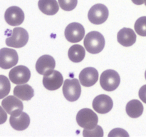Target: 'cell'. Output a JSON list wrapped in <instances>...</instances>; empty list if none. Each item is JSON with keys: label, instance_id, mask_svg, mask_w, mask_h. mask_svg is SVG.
<instances>
[{"label": "cell", "instance_id": "6da1fadb", "mask_svg": "<svg viewBox=\"0 0 146 137\" xmlns=\"http://www.w3.org/2000/svg\"><path fill=\"white\" fill-rule=\"evenodd\" d=\"M84 44L87 51L91 54H96L102 51L104 49L105 39L100 32L93 31L86 35Z\"/></svg>", "mask_w": 146, "mask_h": 137}, {"label": "cell", "instance_id": "7a4b0ae2", "mask_svg": "<svg viewBox=\"0 0 146 137\" xmlns=\"http://www.w3.org/2000/svg\"><path fill=\"white\" fill-rule=\"evenodd\" d=\"M77 124L86 129H92L95 128L98 122L97 114L91 108H82L76 115Z\"/></svg>", "mask_w": 146, "mask_h": 137}, {"label": "cell", "instance_id": "3957f363", "mask_svg": "<svg viewBox=\"0 0 146 137\" xmlns=\"http://www.w3.org/2000/svg\"><path fill=\"white\" fill-rule=\"evenodd\" d=\"M121 83V78L115 70L108 69L101 74L100 84L103 89L106 91H113L116 89Z\"/></svg>", "mask_w": 146, "mask_h": 137}, {"label": "cell", "instance_id": "277c9868", "mask_svg": "<svg viewBox=\"0 0 146 137\" xmlns=\"http://www.w3.org/2000/svg\"><path fill=\"white\" fill-rule=\"evenodd\" d=\"M29 34L27 30L21 27H15L11 31V35L6 39V44L14 48H21L27 44Z\"/></svg>", "mask_w": 146, "mask_h": 137}, {"label": "cell", "instance_id": "5b68a950", "mask_svg": "<svg viewBox=\"0 0 146 137\" xmlns=\"http://www.w3.org/2000/svg\"><path fill=\"white\" fill-rule=\"evenodd\" d=\"M63 94L68 101H76L79 98L81 93V87L77 78H67L63 85Z\"/></svg>", "mask_w": 146, "mask_h": 137}, {"label": "cell", "instance_id": "8992f818", "mask_svg": "<svg viewBox=\"0 0 146 137\" xmlns=\"http://www.w3.org/2000/svg\"><path fill=\"white\" fill-rule=\"evenodd\" d=\"M108 11L106 6L102 4H96L90 9L88 14V20L94 24H101L108 19Z\"/></svg>", "mask_w": 146, "mask_h": 137}, {"label": "cell", "instance_id": "52a82bcc", "mask_svg": "<svg viewBox=\"0 0 146 137\" xmlns=\"http://www.w3.org/2000/svg\"><path fill=\"white\" fill-rule=\"evenodd\" d=\"M1 106L8 114L17 116L23 112L24 105L21 100L15 96H8L2 100Z\"/></svg>", "mask_w": 146, "mask_h": 137}, {"label": "cell", "instance_id": "ba28073f", "mask_svg": "<svg viewBox=\"0 0 146 137\" xmlns=\"http://www.w3.org/2000/svg\"><path fill=\"white\" fill-rule=\"evenodd\" d=\"M9 80L13 83L19 85L28 82L31 78V71L28 67L23 65L17 66L11 68L9 74Z\"/></svg>", "mask_w": 146, "mask_h": 137}, {"label": "cell", "instance_id": "9c48e42d", "mask_svg": "<svg viewBox=\"0 0 146 137\" xmlns=\"http://www.w3.org/2000/svg\"><path fill=\"white\" fill-rule=\"evenodd\" d=\"M64 34L66 39L69 42H79L85 36V29L84 26L79 23H71L66 27Z\"/></svg>", "mask_w": 146, "mask_h": 137}, {"label": "cell", "instance_id": "30bf717a", "mask_svg": "<svg viewBox=\"0 0 146 137\" xmlns=\"http://www.w3.org/2000/svg\"><path fill=\"white\" fill-rule=\"evenodd\" d=\"M19 61L18 54L14 49L2 48L0 49V67L9 69L17 65Z\"/></svg>", "mask_w": 146, "mask_h": 137}, {"label": "cell", "instance_id": "8fae6325", "mask_svg": "<svg viewBox=\"0 0 146 137\" xmlns=\"http://www.w3.org/2000/svg\"><path fill=\"white\" fill-rule=\"evenodd\" d=\"M64 78L61 73L56 70H52L43 77V84L46 89L49 91H55L62 86Z\"/></svg>", "mask_w": 146, "mask_h": 137}, {"label": "cell", "instance_id": "7c38bea8", "mask_svg": "<svg viewBox=\"0 0 146 137\" xmlns=\"http://www.w3.org/2000/svg\"><path fill=\"white\" fill-rule=\"evenodd\" d=\"M4 19L8 24L13 27H17L21 25L24 22V13L20 7L12 6L6 10Z\"/></svg>", "mask_w": 146, "mask_h": 137}, {"label": "cell", "instance_id": "4fadbf2b", "mask_svg": "<svg viewBox=\"0 0 146 137\" xmlns=\"http://www.w3.org/2000/svg\"><path fill=\"white\" fill-rule=\"evenodd\" d=\"M93 108L98 114H105L113 108V102L109 96L101 94L97 96L93 101Z\"/></svg>", "mask_w": 146, "mask_h": 137}, {"label": "cell", "instance_id": "5bb4252c", "mask_svg": "<svg viewBox=\"0 0 146 137\" xmlns=\"http://www.w3.org/2000/svg\"><path fill=\"white\" fill-rule=\"evenodd\" d=\"M98 80V71L94 67L84 68L79 74V81L85 87L94 86Z\"/></svg>", "mask_w": 146, "mask_h": 137}, {"label": "cell", "instance_id": "9a60e30c", "mask_svg": "<svg viewBox=\"0 0 146 137\" xmlns=\"http://www.w3.org/2000/svg\"><path fill=\"white\" fill-rule=\"evenodd\" d=\"M55 67L56 61L54 57L47 54L39 57L36 63V70L38 74L42 75L54 70Z\"/></svg>", "mask_w": 146, "mask_h": 137}, {"label": "cell", "instance_id": "2e32d148", "mask_svg": "<svg viewBox=\"0 0 146 137\" xmlns=\"http://www.w3.org/2000/svg\"><path fill=\"white\" fill-rule=\"evenodd\" d=\"M136 34L135 31L130 28H123L118 31L117 39L119 44L123 47H131L136 41Z\"/></svg>", "mask_w": 146, "mask_h": 137}, {"label": "cell", "instance_id": "e0dca14e", "mask_svg": "<svg viewBox=\"0 0 146 137\" xmlns=\"http://www.w3.org/2000/svg\"><path fill=\"white\" fill-rule=\"evenodd\" d=\"M10 125L17 131H24L30 124V117L27 113L22 112L17 116H11L9 118Z\"/></svg>", "mask_w": 146, "mask_h": 137}, {"label": "cell", "instance_id": "ac0fdd59", "mask_svg": "<svg viewBox=\"0 0 146 137\" xmlns=\"http://www.w3.org/2000/svg\"><path fill=\"white\" fill-rule=\"evenodd\" d=\"M14 95L23 101H29L34 97V88L29 84H19L14 88Z\"/></svg>", "mask_w": 146, "mask_h": 137}, {"label": "cell", "instance_id": "d6986e66", "mask_svg": "<svg viewBox=\"0 0 146 137\" xmlns=\"http://www.w3.org/2000/svg\"><path fill=\"white\" fill-rule=\"evenodd\" d=\"M38 6L40 11L46 15H54L59 9L56 0H39Z\"/></svg>", "mask_w": 146, "mask_h": 137}, {"label": "cell", "instance_id": "ffe728a7", "mask_svg": "<svg viewBox=\"0 0 146 137\" xmlns=\"http://www.w3.org/2000/svg\"><path fill=\"white\" fill-rule=\"evenodd\" d=\"M125 111L131 118H138L143 112V105L139 100L133 99L127 104Z\"/></svg>", "mask_w": 146, "mask_h": 137}, {"label": "cell", "instance_id": "44dd1931", "mask_svg": "<svg viewBox=\"0 0 146 137\" xmlns=\"http://www.w3.org/2000/svg\"><path fill=\"white\" fill-rule=\"evenodd\" d=\"M68 56L69 59L74 63L81 62L85 58V49L81 45L74 44L71 46L68 49Z\"/></svg>", "mask_w": 146, "mask_h": 137}, {"label": "cell", "instance_id": "7402d4cb", "mask_svg": "<svg viewBox=\"0 0 146 137\" xmlns=\"http://www.w3.org/2000/svg\"><path fill=\"white\" fill-rule=\"evenodd\" d=\"M11 84L7 76L0 75V99L5 98L10 92Z\"/></svg>", "mask_w": 146, "mask_h": 137}, {"label": "cell", "instance_id": "603a6c76", "mask_svg": "<svg viewBox=\"0 0 146 137\" xmlns=\"http://www.w3.org/2000/svg\"><path fill=\"white\" fill-rule=\"evenodd\" d=\"M134 28L138 35L146 37V17H142L138 19L135 23Z\"/></svg>", "mask_w": 146, "mask_h": 137}, {"label": "cell", "instance_id": "cb8c5ba5", "mask_svg": "<svg viewBox=\"0 0 146 137\" xmlns=\"http://www.w3.org/2000/svg\"><path fill=\"white\" fill-rule=\"evenodd\" d=\"M78 0H58L60 7L64 11H72L76 8Z\"/></svg>", "mask_w": 146, "mask_h": 137}, {"label": "cell", "instance_id": "d4e9b609", "mask_svg": "<svg viewBox=\"0 0 146 137\" xmlns=\"http://www.w3.org/2000/svg\"><path fill=\"white\" fill-rule=\"evenodd\" d=\"M84 136H98L101 137L104 136V130L100 126L97 125L95 128L92 129H86L84 128L83 132Z\"/></svg>", "mask_w": 146, "mask_h": 137}, {"label": "cell", "instance_id": "484cf974", "mask_svg": "<svg viewBox=\"0 0 146 137\" xmlns=\"http://www.w3.org/2000/svg\"><path fill=\"white\" fill-rule=\"evenodd\" d=\"M108 136H129V134L127 133L125 130L123 129V128H117L113 129L108 134Z\"/></svg>", "mask_w": 146, "mask_h": 137}, {"label": "cell", "instance_id": "4316f807", "mask_svg": "<svg viewBox=\"0 0 146 137\" xmlns=\"http://www.w3.org/2000/svg\"><path fill=\"white\" fill-rule=\"evenodd\" d=\"M138 95H139L140 98L142 100V101L143 103L146 104V84L143 85L139 90V92H138Z\"/></svg>", "mask_w": 146, "mask_h": 137}, {"label": "cell", "instance_id": "83f0119b", "mask_svg": "<svg viewBox=\"0 0 146 137\" xmlns=\"http://www.w3.org/2000/svg\"><path fill=\"white\" fill-rule=\"evenodd\" d=\"M7 119V111L4 109V108L0 106V124H3L6 122Z\"/></svg>", "mask_w": 146, "mask_h": 137}, {"label": "cell", "instance_id": "f1b7e54d", "mask_svg": "<svg viewBox=\"0 0 146 137\" xmlns=\"http://www.w3.org/2000/svg\"><path fill=\"white\" fill-rule=\"evenodd\" d=\"M132 1L133 3H134V4H136V5H142V4L145 2L144 0H132Z\"/></svg>", "mask_w": 146, "mask_h": 137}, {"label": "cell", "instance_id": "f546056e", "mask_svg": "<svg viewBox=\"0 0 146 137\" xmlns=\"http://www.w3.org/2000/svg\"><path fill=\"white\" fill-rule=\"evenodd\" d=\"M145 79H146V71H145Z\"/></svg>", "mask_w": 146, "mask_h": 137}, {"label": "cell", "instance_id": "4dcf8cb0", "mask_svg": "<svg viewBox=\"0 0 146 137\" xmlns=\"http://www.w3.org/2000/svg\"><path fill=\"white\" fill-rule=\"evenodd\" d=\"M144 1H145V2H144V3H145V6H146V0H144Z\"/></svg>", "mask_w": 146, "mask_h": 137}]
</instances>
